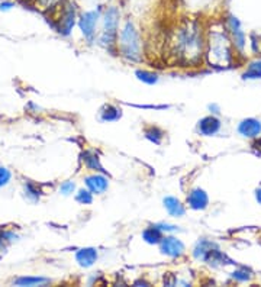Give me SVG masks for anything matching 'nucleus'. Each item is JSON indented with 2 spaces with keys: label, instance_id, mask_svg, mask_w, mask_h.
<instances>
[{
  "label": "nucleus",
  "instance_id": "obj_8",
  "mask_svg": "<svg viewBox=\"0 0 261 287\" xmlns=\"http://www.w3.org/2000/svg\"><path fill=\"white\" fill-rule=\"evenodd\" d=\"M225 26H227V29H228V33H229V36H231V41L234 42L235 48L242 50L244 45H245V35H244V32L241 31V24H239V21L235 18L234 15L229 13V15L227 16Z\"/></svg>",
  "mask_w": 261,
  "mask_h": 287
},
{
  "label": "nucleus",
  "instance_id": "obj_26",
  "mask_svg": "<svg viewBox=\"0 0 261 287\" xmlns=\"http://www.w3.org/2000/svg\"><path fill=\"white\" fill-rule=\"evenodd\" d=\"M232 277L236 279L238 282H247L250 279V273L247 270H236V271H234Z\"/></svg>",
  "mask_w": 261,
  "mask_h": 287
},
{
  "label": "nucleus",
  "instance_id": "obj_20",
  "mask_svg": "<svg viewBox=\"0 0 261 287\" xmlns=\"http://www.w3.org/2000/svg\"><path fill=\"white\" fill-rule=\"evenodd\" d=\"M50 280L44 279V277H22V279H18L15 282V285H18V286H38V285H45Z\"/></svg>",
  "mask_w": 261,
  "mask_h": 287
},
{
  "label": "nucleus",
  "instance_id": "obj_19",
  "mask_svg": "<svg viewBox=\"0 0 261 287\" xmlns=\"http://www.w3.org/2000/svg\"><path fill=\"white\" fill-rule=\"evenodd\" d=\"M144 133H145V136L151 141V142H154V144H161V141H163V138H164V132L160 129L158 127H154V125H151V127H147L145 129H144Z\"/></svg>",
  "mask_w": 261,
  "mask_h": 287
},
{
  "label": "nucleus",
  "instance_id": "obj_4",
  "mask_svg": "<svg viewBox=\"0 0 261 287\" xmlns=\"http://www.w3.org/2000/svg\"><path fill=\"white\" fill-rule=\"evenodd\" d=\"M121 19V12L116 6H109L103 15V32L100 35V44L104 47H116L118 26Z\"/></svg>",
  "mask_w": 261,
  "mask_h": 287
},
{
  "label": "nucleus",
  "instance_id": "obj_27",
  "mask_svg": "<svg viewBox=\"0 0 261 287\" xmlns=\"http://www.w3.org/2000/svg\"><path fill=\"white\" fill-rule=\"evenodd\" d=\"M25 190L28 191V194H29V196H33V200H38V197H39V191H38V190H35L32 184H28Z\"/></svg>",
  "mask_w": 261,
  "mask_h": 287
},
{
  "label": "nucleus",
  "instance_id": "obj_6",
  "mask_svg": "<svg viewBox=\"0 0 261 287\" xmlns=\"http://www.w3.org/2000/svg\"><path fill=\"white\" fill-rule=\"evenodd\" d=\"M60 18H58V32L63 35H68L76 24V7L71 3H65L60 10Z\"/></svg>",
  "mask_w": 261,
  "mask_h": 287
},
{
  "label": "nucleus",
  "instance_id": "obj_16",
  "mask_svg": "<svg viewBox=\"0 0 261 287\" xmlns=\"http://www.w3.org/2000/svg\"><path fill=\"white\" fill-rule=\"evenodd\" d=\"M122 116V110L116 107L115 104H104L100 109V119L103 122H113L118 121Z\"/></svg>",
  "mask_w": 261,
  "mask_h": 287
},
{
  "label": "nucleus",
  "instance_id": "obj_21",
  "mask_svg": "<svg viewBox=\"0 0 261 287\" xmlns=\"http://www.w3.org/2000/svg\"><path fill=\"white\" fill-rule=\"evenodd\" d=\"M136 77L138 80H141L142 83L145 84H156L158 81V74L154 71H147V70H138L136 73Z\"/></svg>",
  "mask_w": 261,
  "mask_h": 287
},
{
  "label": "nucleus",
  "instance_id": "obj_17",
  "mask_svg": "<svg viewBox=\"0 0 261 287\" xmlns=\"http://www.w3.org/2000/svg\"><path fill=\"white\" fill-rule=\"evenodd\" d=\"M142 238L148 244H160L161 239H163V231L157 225H150L148 228L144 229Z\"/></svg>",
  "mask_w": 261,
  "mask_h": 287
},
{
  "label": "nucleus",
  "instance_id": "obj_14",
  "mask_svg": "<svg viewBox=\"0 0 261 287\" xmlns=\"http://www.w3.org/2000/svg\"><path fill=\"white\" fill-rule=\"evenodd\" d=\"M32 1L36 6V9H39L44 13L58 12L67 3V0H32Z\"/></svg>",
  "mask_w": 261,
  "mask_h": 287
},
{
  "label": "nucleus",
  "instance_id": "obj_10",
  "mask_svg": "<svg viewBox=\"0 0 261 287\" xmlns=\"http://www.w3.org/2000/svg\"><path fill=\"white\" fill-rule=\"evenodd\" d=\"M84 183L87 186V189L93 193V194H102L107 190L109 187V182L107 179L102 176V174H93L84 179Z\"/></svg>",
  "mask_w": 261,
  "mask_h": 287
},
{
  "label": "nucleus",
  "instance_id": "obj_25",
  "mask_svg": "<svg viewBox=\"0 0 261 287\" xmlns=\"http://www.w3.org/2000/svg\"><path fill=\"white\" fill-rule=\"evenodd\" d=\"M74 189H76V184L73 182H65L61 184V187H60V191L63 193V194H65V196H68V194H71L73 191H74Z\"/></svg>",
  "mask_w": 261,
  "mask_h": 287
},
{
  "label": "nucleus",
  "instance_id": "obj_15",
  "mask_svg": "<svg viewBox=\"0 0 261 287\" xmlns=\"http://www.w3.org/2000/svg\"><path fill=\"white\" fill-rule=\"evenodd\" d=\"M164 208L167 209L170 216H174V218H180L186 213V209L182 205V202L176 197H171V196L164 199Z\"/></svg>",
  "mask_w": 261,
  "mask_h": 287
},
{
  "label": "nucleus",
  "instance_id": "obj_3",
  "mask_svg": "<svg viewBox=\"0 0 261 287\" xmlns=\"http://www.w3.org/2000/svg\"><path fill=\"white\" fill-rule=\"evenodd\" d=\"M116 48L122 57L130 61H139L142 57V42L139 32L130 19H127L122 29L118 32Z\"/></svg>",
  "mask_w": 261,
  "mask_h": 287
},
{
  "label": "nucleus",
  "instance_id": "obj_30",
  "mask_svg": "<svg viewBox=\"0 0 261 287\" xmlns=\"http://www.w3.org/2000/svg\"><path fill=\"white\" fill-rule=\"evenodd\" d=\"M256 199H257L259 203H261V189H259V190L256 191Z\"/></svg>",
  "mask_w": 261,
  "mask_h": 287
},
{
  "label": "nucleus",
  "instance_id": "obj_5",
  "mask_svg": "<svg viewBox=\"0 0 261 287\" xmlns=\"http://www.w3.org/2000/svg\"><path fill=\"white\" fill-rule=\"evenodd\" d=\"M100 19V10H90V12H86L80 16V21H78V26L84 35V38L92 42L95 39V35H96V26L98 22Z\"/></svg>",
  "mask_w": 261,
  "mask_h": 287
},
{
  "label": "nucleus",
  "instance_id": "obj_18",
  "mask_svg": "<svg viewBox=\"0 0 261 287\" xmlns=\"http://www.w3.org/2000/svg\"><path fill=\"white\" fill-rule=\"evenodd\" d=\"M83 161L86 164L87 168L90 170H95V171H103V167L100 165V161H99V157L96 156L95 153L92 151H86L83 154Z\"/></svg>",
  "mask_w": 261,
  "mask_h": 287
},
{
  "label": "nucleus",
  "instance_id": "obj_23",
  "mask_svg": "<svg viewBox=\"0 0 261 287\" xmlns=\"http://www.w3.org/2000/svg\"><path fill=\"white\" fill-rule=\"evenodd\" d=\"M93 193L90 190H78L77 196H76V200H77L80 205H90L93 202Z\"/></svg>",
  "mask_w": 261,
  "mask_h": 287
},
{
  "label": "nucleus",
  "instance_id": "obj_28",
  "mask_svg": "<svg viewBox=\"0 0 261 287\" xmlns=\"http://www.w3.org/2000/svg\"><path fill=\"white\" fill-rule=\"evenodd\" d=\"M163 232L164 231H177V226H174V225H167V223H158L157 225Z\"/></svg>",
  "mask_w": 261,
  "mask_h": 287
},
{
  "label": "nucleus",
  "instance_id": "obj_2",
  "mask_svg": "<svg viewBox=\"0 0 261 287\" xmlns=\"http://www.w3.org/2000/svg\"><path fill=\"white\" fill-rule=\"evenodd\" d=\"M231 36L224 24L212 25L206 33V57L213 67H228L232 61Z\"/></svg>",
  "mask_w": 261,
  "mask_h": 287
},
{
  "label": "nucleus",
  "instance_id": "obj_9",
  "mask_svg": "<svg viewBox=\"0 0 261 287\" xmlns=\"http://www.w3.org/2000/svg\"><path fill=\"white\" fill-rule=\"evenodd\" d=\"M209 197L206 191L200 187L193 189L189 194H187V205L189 208L193 210H203L208 208Z\"/></svg>",
  "mask_w": 261,
  "mask_h": 287
},
{
  "label": "nucleus",
  "instance_id": "obj_24",
  "mask_svg": "<svg viewBox=\"0 0 261 287\" xmlns=\"http://www.w3.org/2000/svg\"><path fill=\"white\" fill-rule=\"evenodd\" d=\"M10 177H12L10 171L4 167H0V187H4L7 183L10 182Z\"/></svg>",
  "mask_w": 261,
  "mask_h": 287
},
{
  "label": "nucleus",
  "instance_id": "obj_11",
  "mask_svg": "<svg viewBox=\"0 0 261 287\" xmlns=\"http://www.w3.org/2000/svg\"><path fill=\"white\" fill-rule=\"evenodd\" d=\"M238 132L242 135V136H247V138H256L259 136L261 132V122L257 119H244L239 127H238Z\"/></svg>",
  "mask_w": 261,
  "mask_h": 287
},
{
  "label": "nucleus",
  "instance_id": "obj_22",
  "mask_svg": "<svg viewBox=\"0 0 261 287\" xmlns=\"http://www.w3.org/2000/svg\"><path fill=\"white\" fill-rule=\"evenodd\" d=\"M244 78H261V61H256L248 65L244 73Z\"/></svg>",
  "mask_w": 261,
  "mask_h": 287
},
{
  "label": "nucleus",
  "instance_id": "obj_29",
  "mask_svg": "<svg viewBox=\"0 0 261 287\" xmlns=\"http://www.w3.org/2000/svg\"><path fill=\"white\" fill-rule=\"evenodd\" d=\"M10 7H13V3H12V1L4 0V1L0 3V10H9Z\"/></svg>",
  "mask_w": 261,
  "mask_h": 287
},
{
  "label": "nucleus",
  "instance_id": "obj_1",
  "mask_svg": "<svg viewBox=\"0 0 261 287\" xmlns=\"http://www.w3.org/2000/svg\"><path fill=\"white\" fill-rule=\"evenodd\" d=\"M170 57L180 65H197L206 48V35L195 19H186L173 31L168 41Z\"/></svg>",
  "mask_w": 261,
  "mask_h": 287
},
{
  "label": "nucleus",
  "instance_id": "obj_12",
  "mask_svg": "<svg viewBox=\"0 0 261 287\" xmlns=\"http://www.w3.org/2000/svg\"><path fill=\"white\" fill-rule=\"evenodd\" d=\"M221 128V121L215 116H206L203 119L199 121V125H197V130L200 135H205V136H210V135H215Z\"/></svg>",
  "mask_w": 261,
  "mask_h": 287
},
{
  "label": "nucleus",
  "instance_id": "obj_13",
  "mask_svg": "<svg viewBox=\"0 0 261 287\" xmlns=\"http://www.w3.org/2000/svg\"><path fill=\"white\" fill-rule=\"evenodd\" d=\"M76 260L80 267L89 268L98 260V251L95 248H81L76 253Z\"/></svg>",
  "mask_w": 261,
  "mask_h": 287
},
{
  "label": "nucleus",
  "instance_id": "obj_7",
  "mask_svg": "<svg viewBox=\"0 0 261 287\" xmlns=\"http://www.w3.org/2000/svg\"><path fill=\"white\" fill-rule=\"evenodd\" d=\"M160 251H161V254H164L167 257L177 258L184 254V244L174 236H165V238L163 236V239L160 242Z\"/></svg>",
  "mask_w": 261,
  "mask_h": 287
}]
</instances>
